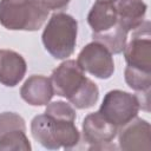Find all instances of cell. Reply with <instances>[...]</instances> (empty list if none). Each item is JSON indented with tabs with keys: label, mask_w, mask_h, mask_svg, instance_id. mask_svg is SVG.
<instances>
[{
	"label": "cell",
	"mask_w": 151,
	"mask_h": 151,
	"mask_svg": "<svg viewBox=\"0 0 151 151\" xmlns=\"http://www.w3.org/2000/svg\"><path fill=\"white\" fill-rule=\"evenodd\" d=\"M84 72L76 60H66L52 72L50 78L54 94L66 98L81 110L92 107L99 97L97 85Z\"/></svg>",
	"instance_id": "6da1fadb"
},
{
	"label": "cell",
	"mask_w": 151,
	"mask_h": 151,
	"mask_svg": "<svg viewBox=\"0 0 151 151\" xmlns=\"http://www.w3.org/2000/svg\"><path fill=\"white\" fill-rule=\"evenodd\" d=\"M113 4L118 21L129 32L143 24L146 13V5L143 0H116Z\"/></svg>",
	"instance_id": "4fadbf2b"
},
{
	"label": "cell",
	"mask_w": 151,
	"mask_h": 151,
	"mask_svg": "<svg viewBox=\"0 0 151 151\" xmlns=\"http://www.w3.org/2000/svg\"><path fill=\"white\" fill-rule=\"evenodd\" d=\"M45 113L55 118L60 119H67V120H76V111L74 109L65 103V101H53L47 105Z\"/></svg>",
	"instance_id": "e0dca14e"
},
{
	"label": "cell",
	"mask_w": 151,
	"mask_h": 151,
	"mask_svg": "<svg viewBox=\"0 0 151 151\" xmlns=\"http://www.w3.org/2000/svg\"><path fill=\"white\" fill-rule=\"evenodd\" d=\"M35 2H38L41 7H44L45 9H52V11H55V9H63L65 8L70 0H34Z\"/></svg>",
	"instance_id": "d6986e66"
},
{
	"label": "cell",
	"mask_w": 151,
	"mask_h": 151,
	"mask_svg": "<svg viewBox=\"0 0 151 151\" xmlns=\"http://www.w3.org/2000/svg\"><path fill=\"white\" fill-rule=\"evenodd\" d=\"M48 11L34 0H0V24L12 31H37Z\"/></svg>",
	"instance_id": "3957f363"
},
{
	"label": "cell",
	"mask_w": 151,
	"mask_h": 151,
	"mask_svg": "<svg viewBox=\"0 0 151 151\" xmlns=\"http://www.w3.org/2000/svg\"><path fill=\"white\" fill-rule=\"evenodd\" d=\"M149 94H150V91H140L136 94L138 104H139V109L145 110V111L150 110L149 109Z\"/></svg>",
	"instance_id": "ffe728a7"
},
{
	"label": "cell",
	"mask_w": 151,
	"mask_h": 151,
	"mask_svg": "<svg viewBox=\"0 0 151 151\" xmlns=\"http://www.w3.org/2000/svg\"><path fill=\"white\" fill-rule=\"evenodd\" d=\"M77 63L84 71L100 79H107L114 72L112 53L97 41L87 44L80 51Z\"/></svg>",
	"instance_id": "52a82bcc"
},
{
	"label": "cell",
	"mask_w": 151,
	"mask_h": 151,
	"mask_svg": "<svg viewBox=\"0 0 151 151\" xmlns=\"http://www.w3.org/2000/svg\"><path fill=\"white\" fill-rule=\"evenodd\" d=\"M87 22L93 31L92 34H101L112 29L118 24L114 4L110 1H97L87 15Z\"/></svg>",
	"instance_id": "7c38bea8"
},
{
	"label": "cell",
	"mask_w": 151,
	"mask_h": 151,
	"mask_svg": "<svg viewBox=\"0 0 151 151\" xmlns=\"http://www.w3.org/2000/svg\"><path fill=\"white\" fill-rule=\"evenodd\" d=\"M129 31L118 21V24L110 31L101 34H92L94 41L103 44L111 53H120L124 51L126 45Z\"/></svg>",
	"instance_id": "5bb4252c"
},
{
	"label": "cell",
	"mask_w": 151,
	"mask_h": 151,
	"mask_svg": "<svg viewBox=\"0 0 151 151\" xmlns=\"http://www.w3.org/2000/svg\"><path fill=\"white\" fill-rule=\"evenodd\" d=\"M125 60L129 67L151 73V35L150 22L143 21L133 29L131 41L124 48Z\"/></svg>",
	"instance_id": "8992f818"
},
{
	"label": "cell",
	"mask_w": 151,
	"mask_h": 151,
	"mask_svg": "<svg viewBox=\"0 0 151 151\" xmlns=\"http://www.w3.org/2000/svg\"><path fill=\"white\" fill-rule=\"evenodd\" d=\"M118 127L110 123L99 111L90 113L83 122L84 142L90 144V149H110L111 142L114 139Z\"/></svg>",
	"instance_id": "ba28073f"
},
{
	"label": "cell",
	"mask_w": 151,
	"mask_h": 151,
	"mask_svg": "<svg viewBox=\"0 0 151 151\" xmlns=\"http://www.w3.org/2000/svg\"><path fill=\"white\" fill-rule=\"evenodd\" d=\"M138 111L139 104L137 97L120 90L107 92L99 109V112L117 127H122L136 118Z\"/></svg>",
	"instance_id": "5b68a950"
},
{
	"label": "cell",
	"mask_w": 151,
	"mask_h": 151,
	"mask_svg": "<svg viewBox=\"0 0 151 151\" xmlns=\"http://www.w3.org/2000/svg\"><path fill=\"white\" fill-rule=\"evenodd\" d=\"M78 24L66 13H55L48 20L42 32V44L55 59H65L74 52Z\"/></svg>",
	"instance_id": "277c9868"
},
{
	"label": "cell",
	"mask_w": 151,
	"mask_h": 151,
	"mask_svg": "<svg viewBox=\"0 0 151 151\" xmlns=\"http://www.w3.org/2000/svg\"><path fill=\"white\" fill-rule=\"evenodd\" d=\"M26 61L17 52L0 50V83L6 86H15L26 73Z\"/></svg>",
	"instance_id": "8fae6325"
},
{
	"label": "cell",
	"mask_w": 151,
	"mask_h": 151,
	"mask_svg": "<svg viewBox=\"0 0 151 151\" xmlns=\"http://www.w3.org/2000/svg\"><path fill=\"white\" fill-rule=\"evenodd\" d=\"M17 129L26 130L25 120L22 117L14 112H4L0 114V136Z\"/></svg>",
	"instance_id": "ac0fdd59"
},
{
	"label": "cell",
	"mask_w": 151,
	"mask_h": 151,
	"mask_svg": "<svg viewBox=\"0 0 151 151\" xmlns=\"http://www.w3.org/2000/svg\"><path fill=\"white\" fill-rule=\"evenodd\" d=\"M21 98L33 106L47 105L54 92L51 79L44 76H32L22 85L20 90Z\"/></svg>",
	"instance_id": "30bf717a"
},
{
	"label": "cell",
	"mask_w": 151,
	"mask_h": 151,
	"mask_svg": "<svg viewBox=\"0 0 151 151\" xmlns=\"http://www.w3.org/2000/svg\"><path fill=\"white\" fill-rule=\"evenodd\" d=\"M33 138L44 147L71 149L79 142V131L73 120L60 119L46 113L35 116L31 123Z\"/></svg>",
	"instance_id": "7a4b0ae2"
},
{
	"label": "cell",
	"mask_w": 151,
	"mask_h": 151,
	"mask_svg": "<svg viewBox=\"0 0 151 151\" xmlns=\"http://www.w3.org/2000/svg\"><path fill=\"white\" fill-rule=\"evenodd\" d=\"M125 81L126 84L134 91L140 92V91H150V85H151V73L143 72L132 67L126 66L125 72Z\"/></svg>",
	"instance_id": "2e32d148"
},
{
	"label": "cell",
	"mask_w": 151,
	"mask_h": 151,
	"mask_svg": "<svg viewBox=\"0 0 151 151\" xmlns=\"http://www.w3.org/2000/svg\"><path fill=\"white\" fill-rule=\"evenodd\" d=\"M97 1H110V2H114L116 0H97Z\"/></svg>",
	"instance_id": "44dd1931"
},
{
	"label": "cell",
	"mask_w": 151,
	"mask_h": 151,
	"mask_svg": "<svg viewBox=\"0 0 151 151\" xmlns=\"http://www.w3.org/2000/svg\"><path fill=\"white\" fill-rule=\"evenodd\" d=\"M119 146L126 151H149L151 150V127L150 124L140 118H133L122 126L119 132Z\"/></svg>",
	"instance_id": "9c48e42d"
},
{
	"label": "cell",
	"mask_w": 151,
	"mask_h": 151,
	"mask_svg": "<svg viewBox=\"0 0 151 151\" xmlns=\"http://www.w3.org/2000/svg\"><path fill=\"white\" fill-rule=\"evenodd\" d=\"M26 130L17 129L0 136V150H31Z\"/></svg>",
	"instance_id": "9a60e30c"
}]
</instances>
